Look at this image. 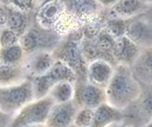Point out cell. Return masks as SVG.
Returning <instances> with one entry per match:
<instances>
[{
    "label": "cell",
    "instance_id": "6da1fadb",
    "mask_svg": "<svg viewBox=\"0 0 152 127\" xmlns=\"http://www.w3.org/2000/svg\"><path fill=\"white\" fill-rule=\"evenodd\" d=\"M142 86L134 77L131 68L117 65L107 86L105 87L106 104L119 111L133 105L140 97Z\"/></svg>",
    "mask_w": 152,
    "mask_h": 127
},
{
    "label": "cell",
    "instance_id": "7a4b0ae2",
    "mask_svg": "<svg viewBox=\"0 0 152 127\" xmlns=\"http://www.w3.org/2000/svg\"><path fill=\"white\" fill-rule=\"evenodd\" d=\"M82 40L81 27L63 37L52 55L55 61H60L71 68L76 74V81H87V68L82 55L80 42Z\"/></svg>",
    "mask_w": 152,
    "mask_h": 127
},
{
    "label": "cell",
    "instance_id": "3957f363",
    "mask_svg": "<svg viewBox=\"0 0 152 127\" xmlns=\"http://www.w3.org/2000/svg\"><path fill=\"white\" fill-rule=\"evenodd\" d=\"M63 39L55 29H46L36 22L20 37V45L26 56L36 52H53Z\"/></svg>",
    "mask_w": 152,
    "mask_h": 127
},
{
    "label": "cell",
    "instance_id": "277c9868",
    "mask_svg": "<svg viewBox=\"0 0 152 127\" xmlns=\"http://www.w3.org/2000/svg\"><path fill=\"white\" fill-rule=\"evenodd\" d=\"M34 100L30 78L11 86H0V109L4 114L16 115L20 109Z\"/></svg>",
    "mask_w": 152,
    "mask_h": 127
},
{
    "label": "cell",
    "instance_id": "5b68a950",
    "mask_svg": "<svg viewBox=\"0 0 152 127\" xmlns=\"http://www.w3.org/2000/svg\"><path fill=\"white\" fill-rule=\"evenodd\" d=\"M137 101L122 112L123 125L128 127H144L152 122V85H142Z\"/></svg>",
    "mask_w": 152,
    "mask_h": 127
},
{
    "label": "cell",
    "instance_id": "8992f818",
    "mask_svg": "<svg viewBox=\"0 0 152 127\" xmlns=\"http://www.w3.org/2000/svg\"><path fill=\"white\" fill-rule=\"evenodd\" d=\"M30 79L32 82L34 98L35 100H40L48 96L52 87L58 82L66 81L74 84L77 80V77L74 71L65 64L60 61H55V64L48 73L39 76L32 77Z\"/></svg>",
    "mask_w": 152,
    "mask_h": 127
},
{
    "label": "cell",
    "instance_id": "52a82bcc",
    "mask_svg": "<svg viewBox=\"0 0 152 127\" xmlns=\"http://www.w3.org/2000/svg\"><path fill=\"white\" fill-rule=\"evenodd\" d=\"M55 105L54 101L46 96L40 100H34L17 112L9 127H26L33 124H45L46 119Z\"/></svg>",
    "mask_w": 152,
    "mask_h": 127
},
{
    "label": "cell",
    "instance_id": "ba28073f",
    "mask_svg": "<svg viewBox=\"0 0 152 127\" xmlns=\"http://www.w3.org/2000/svg\"><path fill=\"white\" fill-rule=\"evenodd\" d=\"M65 13L79 23L105 22V9L99 1L94 0H70L64 1Z\"/></svg>",
    "mask_w": 152,
    "mask_h": 127
},
{
    "label": "cell",
    "instance_id": "9c48e42d",
    "mask_svg": "<svg viewBox=\"0 0 152 127\" xmlns=\"http://www.w3.org/2000/svg\"><path fill=\"white\" fill-rule=\"evenodd\" d=\"M126 36L141 50L152 46V7L147 13L128 21Z\"/></svg>",
    "mask_w": 152,
    "mask_h": 127
},
{
    "label": "cell",
    "instance_id": "30bf717a",
    "mask_svg": "<svg viewBox=\"0 0 152 127\" xmlns=\"http://www.w3.org/2000/svg\"><path fill=\"white\" fill-rule=\"evenodd\" d=\"M72 102L78 109H96L106 102L104 89L96 87L88 81H76Z\"/></svg>",
    "mask_w": 152,
    "mask_h": 127
},
{
    "label": "cell",
    "instance_id": "8fae6325",
    "mask_svg": "<svg viewBox=\"0 0 152 127\" xmlns=\"http://www.w3.org/2000/svg\"><path fill=\"white\" fill-rule=\"evenodd\" d=\"M152 7V2L141 0H119L110 7L105 9V19L116 18L124 21L143 15Z\"/></svg>",
    "mask_w": 152,
    "mask_h": 127
},
{
    "label": "cell",
    "instance_id": "7c38bea8",
    "mask_svg": "<svg viewBox=\"0 0 152 127\" xmlns=\"http://www.w3.org/2000/svg\"><path fill=\"white\" fill-rule=\"evenodd\" d=\"M65 14L64 1L42 2L35 14L37 25L46 29H54L58 21Z\"/></svg>",
    "mask_w": 152,
    "mask_h": 127
},
{
    "label": "cell",
    "instance_id": "4fadbf2b",
    "mask_svg": "<svg viewBox=\"0 0 152 127\" xmlns=\"http://www.w3.org/2000/svg\"><path fill=\"white\" fill-rule=\"evenodd\" d=\"M78 109L72 101L55 104L49 112L45 125L47 127H67L73 124Z\"/></svg>",
    "mask_w": 152,
    "mask_h": 127
},
{
    "label": "cell",
    "instance_id": "5bb4252c",
    "mask_svg": "<svg viewBox=\"0 0 152 127\" xmlns=\"http://www.w3.org/2000/svg\"><path fill=\"white\" fill-rule=\"evenodd\" d=\"M140 48L125 35L115 39L112 49V57L116 65H124L132 68L140 54Z\"/></svg>",
    "mask_w": 152,
    "mask_h": 127
},
{
    "label": "cell",
    "instance_id": "9a60e30c",
    "mask_svg": "<svg viewBox=\"0 0 152 127\" xmlns=\"http://www.w3.org/2000/svg\"><path fill=\"white\" fill-rule=\"evenodd\" d=\"M3 2L7 6V13H8L5 27L11 29L20 37L35 22L36 12H23L9 5L6 1Z\"/></svg>",
    "mask_w": 152,
    "mask_h": 127
},
{
    "label": "cell",
    "instance_id": "2e32d148",
    "mask_svg": "<svg viewBox=\"0 0 152 127\" xmlns=\"http://www.w3.org/2000/svg\"><path fill=\"white\" fill-rule=\"evenodd\" d=\"M54 64L55 60L51 52H36L26 56L22 65L27 78H32L48 73Z\"/></svg>",
    "mask_w": 152,
    "mask_h": 127
},
{
    "label": "cell",
    "instance_id": "e0dca14e",
    "mask_svg": "<svg viewBox=\"0 0 152 127\" xmlns=\"http://www.w3.org/2000/svg\"><path fill=\"white\" fill-rule=\"evenodd\" d=\"M114 68L111 64L104 60H96L88 64L87 81L96 87L105 89L111 79Z\"/></svg>",
    "mask_w": 152,
    "mask_h": 127
},
{
    "label": "cell",
    "instance_id": "ac0fdd59",
    "mask_svg": "<svg viewBox=\"0 0 152 127\" xmlns=\"http://www.w3.org/2000/svg\"><path fill=\"white\" fill-rule=\"evenodd\" d=\"M131 70L140 84L152 85V46L140 51Z\"/></svg>",
    "mask_w": 152,
    "mask_h": 127
},
{
    "label": "cell",
    "instance_id": "d6986e66",
    "mask_svg": "<svg viewBox=\"0 0 152 127\" xmlns=\"http://www.w3.org/2000/svg\"><path fill=\"white\" fill-rule=\"evenodd\" d=\"M122 118V112L104 103L94 111V120L90 127H108L114 123L121 122Z\"/></svg>",
    "mask_w": 152,
    "mask_h": 127
},
{
    "label": "cell",
    "instance_id": "ffe728a7",
    "mask_svg": "<svg viewBox=\"0 0 152 127\" xmlns=\"http://www.w3.org/2000/svg\"><path fill=\"white\" fill-rule=\"evenodd\" d=\"M27 79L23 65L0 64V86H11Z\"/></svg>",
    "mask_w": 152,
    "mask_h": 127
},
{
    "label": "cell",
    "instance_id": "44dd1931",
    "mask_svg": "<svg viewBox=\"0 0 152 127\" xmlns=\"http://www.w3.org/2000/svg\"><path fill=\"white\" fill-rule=\"evenodd\" d=\"M74 95V84L70 82L61 81L54 85L48 96L54 101L55 104H64L72 101Z\"/></svg>",
    "mask_w": 152,
    "mask_h": 127
},
{
    "label": "cell",
    "instance_id": "7402d4cb",
    "mask_svg": "<svg viewBox=\"0 0 152 127\" xmlns=\"http://www.w3.org/2000/svg\"><path fill=\"white\" fill-rule=\"evenodd\" d=\"M25 58L26 55L20 43L9 47L0 48V64L12 65V66L22 65Z\"/></svg>",
    "mask_w": 152,
    "mask_h": 127
},
{
    "label": "cell",
    "instance_id": "603a6c76",
    "mask_svg": "<svg viewBox=\"0 0 152 127\" xmlns=\"http://www.w3.org/2000/svg\"><path fill=\"white\" fill-rule=\"evenodd\" d=\"M127 23L128 21L116 18H107L105 19L103 29L113 39H118L126 35Z\"/></svg>",
    "mask_w": 152,
    "mask_h": 127
},
{
    "label": "cell",
    "instance_id": "cb8c5ba5",
    "mask_svg": "<svg viewBox=\"0 0 152 127\" xmlns=\"http://www.w3.org/2000/svg\"><path fill=\"white\" fill-rule=\"evenodd\" d=\"M94 111L90 109H80L74 117L73 124L77 127H90L94 120Z\"/></svg>",
    "mask_w": 152,
    "mask_h": 127
},
{
    "label": "cell",
    "instance_id": "d4e9b609",
    "mask_svg": "<svg viewBox=\"0 0 152 127\" xmlns=\"http://www.w3.org/2000/svg\"><path fill=\"white\" fill-rule=\"evenodd\" d=\"M19 41L20 37L15 32L7 27H3V29L0 32V48L15 45V44L19 43Z\"/></svg>",
    "mask_w": 152,
    "mask_h": 127
},
{
    "label": "cell",
    "instance_id": "484cf974",
    "mask_svg": "<svg viewBox=\"0 0 152 127\" xmlns=\"http://www.w3.org/2000/svg\"><path fill=\"white\" fill-rule=\"evenodd\" d=\"M14 116L15 115L4 114L0 109V127H9L13 120Z\"/></svg>",
    "mask_w": 152,
    "mask_h": 127
},
{
    "label": "cell",
    "instance_id": "4316f807",
    "mask_svg": "<svg viewBox=\"0 0 152 127\" xmlns=\"http://www.w3.org/2000/svg\"><path fill=\"white\" fill-rule=\"evenodd\" d=\"M7 18H8V13H7V6L3 1H0V26L5 27Z\"/></svg>",
    "mask_w": 152,
    "mask_h": 127
},
{
    "label": "cell",
    "instance_id": "83f0119b",
    "mask_svg": "<svg viewBox=\"0 0 152 127\" xmlns=\"http://www.w3.org/2000/svg\"><path fill=\"white\" fill-rule=\"evenodd\" d=\"M108 127H128V126H125V125H123L121 122H118V123H114V124L109 125Z\"/></svg>",
    "mask_w": 152,
    "mask_h": 127
},
{
    "label": "cell",
    "instance_id": "f1b7e54d",
    "mask_svg": "<svg viewBox=\"0 0 152 127\" xmlns=\"http://www.w3.org/2000/svg\"><path fill=\"white\" fill-rule=\"evenodd\" d=\"M26 127H47L45 124H33V125H28Z\"/></svg>",
    "mask_w": 152,
    "mask_h": 127
},
{
    "label": "cell",
    "instance_id": "f546056e",
    "mask_svg": "<svg viewBox=\"0 0 152 127\" xmlns=\"http://www.w3.org/2000/svg\"><path fill=\"white\" fill-rule=\"evenodd\" d=\"M144 127H152V122L151 123H149V124H147V125H145Z\"/></svg>",
    "mask_w": 152,
    "mask_h": 127
},
{
    "label": "cell",
    "instance_id": "4dcf8cb0",
    "mask_svg": "<svg viewBox=\"0 0 152 127\" xmlns=\"http://www.w3.org/2000/svg\"><path fill=\"white\" fill-rule=\"evenodd\" d=\"M67 127H77V126H75L74 124H71V125H69V126H67Z\"/></svg>",
    "mask_w": 152,
    "mask_h": 127
},
{
    "label": "cell",
    "instance_id": "1f68e13d",
    "mask_svg": "<svg viewBox=\"0 0 152 127\" xmlns=\"http://www.w3.org/2000/svg\"><path fill=\"white\" fill-rule=\"evenodd\" d=\"M2 29H3V27H2L1 26H0V32H1V30H2Z\"/></svg>",
    "mask_w": 152,
    "mask_h": 127
}]
</instances>
